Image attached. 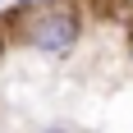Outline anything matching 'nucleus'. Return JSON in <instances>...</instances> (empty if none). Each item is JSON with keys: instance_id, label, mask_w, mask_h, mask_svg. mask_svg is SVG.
<instances>
[{"instance_id": "nucleus-2", "label": "nucleus", "mask_w": 133, "mask_h": 133, "mask_svg": "<svg viewBox=\"0 0 133 133\" xmlns=\"http://www.w3.org/2000/svg\"><path fill=\"white\" fill-rule=\"evenodd\" d=\"M83 5L92 9V18H110V23H124V28L133 18V0H83Z\"/></svg>"}, {"instance_id": "nucleus-5", "label": "nucleus", "mask_w": 133, "mask_h": 133, "mask_svg": "<svg viewBox=\"0 0 133 133\" xmlns=\"http://www.w3.org/2000/svg\"><path fill=\"white\" fill-rule=\"evenodd\" d=\"M129 46H133V41H129Z\"/></svg>"}, {"instance_id": "nucleus-3", "label": "nucleus", "mask_w": 133, "mask_h": 133, "mask_svg": "<svg viewBox=\"0 0 133 133\" xmlns=\"http://www.w3.org/2000/svg\"><path fill=\"white\" fill-rule=\"evenodd\" d=\"M9 46H18V23L0 9V55H9Z\"/></svg>"}, {"instance_id": "nucleus-1", "label": "nucleus", "mask_w": 133, "mask_h": 133, "mask_svg": "<svg viewBox=\"0 0 133 133\" xmlns=\"http://www.w3.org/2000/svg\"><path fill=\"white\" fill-rule=\"evenodd\" d=\"M83 32H87V5L83 0H60V5L37 9L18 23V46L51 55V60H69L83 46Z\"/></svg>"}, {"instance_id": "nucleus-4", "label": "nucleus", "mask_w": 133, "mask_h": 133, "mask_svg": "<svg viewBox=\"0 0 133 133\" xmlns=\"http://www.w3.org/2000/svg\"><path fill=\"white\" fill-rule=\"evenodd\" d=\"M41 133H69V129H64V124H46Z\"/></svg>"}]
</instances>
